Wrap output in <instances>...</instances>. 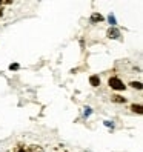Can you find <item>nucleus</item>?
Listing matches in <instances>:
<instances>
[{"label":"nucleus","mask_w":143,"mask_h":152,"mask_svg":"<svg viewBox=\"0 0 143 152\" xmlns=\"http://www.w3.org/2000/svg\"><path fill=\"white\" fill-rule=\"evenodd\" d=\"M108 85H109L111 89H115V91H125V89H126V85H125L119 77H109Z\"/></svg>","instance_id":"obj_1"},{"label":"nucleus","mask_w":143,"mask_h":152,"mask_svg":"<svg viewBox=\"0 0 143 152\" xmlns=\"http://www.w3.org/2000/svg\"><path fill=\"white\" fill-rule=\"evenodd\" d=\"M120 35H122V32H120L119 28H109L108 31H106V37L111 39V40H117V39H120Z\"/></svg>","instance_id":"obj_2"},{"label":"nucleus","mask_w":143,"mask_h":152,"mask_svg":"<svg viewBox=\"0 0 143 152\" xmlns=\"http://www.w3.org/2000/svg\"><path fill=\"white\" fill-rule=\"evenodd\" d=\"M105 20V17L100 14V12H92L91 17H89V22H91L92 25H97V23H102Z\"/></svg>","instance_id":"obj_3"},{"label":"nucleus","mask_w":143,"mask_h":152,"mask_svg":"<svg viewBox=\"0 0 143 152\" xmlns=\"http://www.w3.org/2000/svg\"><path fill=\"white\" fill-rule=\"evenodd\" d=\"M111 102L112 103H117V104H125V103H126V98L119 95V94H112L111 95Z\"/></svg>","instance_id":"obj_4"},{"label":"nucleus","mask_w":143,"mask_h":152,"mask_svg":"<svg viewBox=\"0 0 143 152\" xmlns=\"http://www.w3.org/2000/svg\"><path fill=\"white\" fill-rule=\"evenodd\" d=\"M100 77L97 75V74H94V75H91L89 77V85H91L92 88H97V86H100Z\"/></svg>","instance_id":"obj_5"},{"label":"nucleus","mask_w":143,"mask_h":152,"mask_svg":"<svg viewBox=\"0 0 143 152\" xmlns=\"http://www.w3.org/2000/svg\"><path fill=\"white\" fill-rule=\"evenodd\" d=\"M12 152H28V146L23 145V143H17L12 149Z\"/></svg>","instance_id":"obj_6"},{"label":"nucleus","mask_w":143,"mask_h":152,"mask_svg":"<svg viewBox=\"0 0 143 152\" xmlns=\"http://www.w3.org/2000/svg\"><path fill=\"white\" fill-rule=\"evenodd\" d=\"M28 152H45V149L40 145H29L28 146Z\"/></svg>","instance_id":"obj_7"},{"label":"nucleus","mask_w":143,"mask_h":152,"mask_svg":"<svg viewBox=\"0 0 143 152\" xmlns=\"http://www.w3.org/2000/svg\"><path fill=\"white\" fill-rule=\"evenodd\" d=\"M132 112H136V114H139V115H142L143 114V106L142 104H136V103H134V104H131V108H129Z\"/></svg>","instance_id":"obj_8"},{"label":"nucleus","mask_w":143,"mask_h":152,"mask_svg":"<svg viewBox=\"0 0 143 152\" xmlns=\"http://www.w3.org/2000/svg\"><path fill=\"white\" fill-rule=\"evenodd\" d=\"M108 22H109V25H111V28H115V25H117V20H115V15H114L112 12L108 15Z\"/></svg>","instance_id":"obj_9"},{"label":"nucleus","mask_w":143,"mask_h":152,"mask_svg":"<svg viewBox=\"0 0 143 152\" xmlns=\"http://www.w3.org/2000/svg\"><path fill=\"white\" fill-rule=\"evenodd\" d=\"M91 114H92V108H89V106H86L85 111H83V117L88 118V117H91Z\"/></svg>","instance_id":"obj_10"},{"label":"nucleus","mask_w":143,"mask_h":152,"mask_svg":"<svg viewBox=\"0 0 143 152\" xmlns=\"http://www.w3.org/2000/svg\"><path fill=\"white\" fill-rule=\"evenodd\" d=\"M129 86H131V88H134V89H139V91L143 88V86H142V82H131V83H129Z\"/></svg>","instance_id":"obj_11"},{"label":"nucleus","mask_w":143,"mask_h":152,"mask_svg":"<svg viewBox=\"0 0 143 152\" xmlns=\"http://www.w3.org/2000/svg\"><path fill=\"white\" fill-rule=\"evenodd\" d=\"M103 124H105L106 128H109L111 131L114 129V123H112V121H109V120H105V121H103Z\"/></svg>","instance_id":"obj_12"},{"label":"nucleus","mask_w":143,"mask_h":152,"mask_svg":"<svg viewBox=\"0 0 143 152\" xmlns=\"http://www.w3.org/2000/svg\"><path fill=\"white\" fill-rule=\"evenodd\" d=\"M20 69V65L19 63H11L10 65V71H19Z\"/></svg>","instance_id":"obj_13"},{"label":"nucleus","mask_w":143,"mask_h":152,"mask_svg":"<svg viewBox=\"0 0 143 152\" xmlns=\"http://www.w3.org/2000/svg\"><path fill=\"white\" fill-rule=\"evenodd\" d=\"M3 15V8H0V17Z\"/></svg>","instance_id":"obj_14"}]
</instances>
